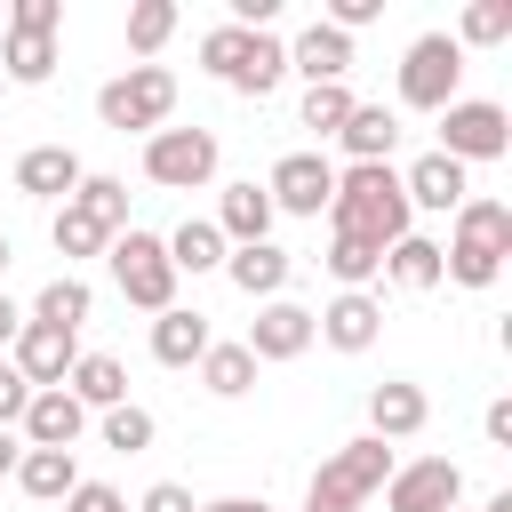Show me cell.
<instances>
[{
    "mask_svg": "<svg viewBox=\"0 0 512 512\" xmlns=\"http://www.w3.org/2000/svg\"><path fill=\"white\" fill-rule=\"evenodd\" d=\"M376 16H384V0H328V16H320V24H336V32L352 40V32H360V24H376Z\"/></svg>",
    "mask_w": 512,
    "mask_h": 512,
    "instance_id": "obj_40",
    "label": "cell"
},
{
    "mask_svg": "<svg viewBox=\"0 0 512 512\" xmlns=\"http://www.w3.org/2000/svg\"><path fill=\"white\" fill-rule=\"evenodd\" d=\"M208 224L224 232V248H256V240H272V200H264V184H224V200H216Z\"/></svg>",
    "mask_w": 512,
    "mask_h": 512,
    "instance_id": "obj_20",
    "label": "cell"
},
{
    "mask_svg": "<svg viewBox=\"0 0 512 512\" xmlns=\"http://www.w3.org/2000/svg\"><path fill=\"white\" fill-rule=\"evenodd\" d=\"M408 224H416V208H408V192H400V168L392 160H360V168H336V200H328V232H344V240H360V248H392V240H408Z\"/></svg>",
    "mask_w": 512,
    "mask_h": 512,
    "instance_id": "obj_1",
    "label": "cell"
},
{
    "mask_svg": "<svg viewBox=\"0 0 512 512\" xmlns=\"http://www.w3.org/2000/svg\"><path fill=\"white\" fill-rule=\"evenodd\" d=\"M72 200H80L104 232H128V184H120V176H80V192H72Z\"/></svg>",
    "mask_w": 512,
    "mask_h": 512,
    "instance_id": "obj_35",
    "label": "cell"
},
{
    "mask_svg": "<svg viewBox=\"0 0 512 512\" xmlns=\"http://www.w3.org/2000/svg\"><path fill=\"white\" fill-rule=\"evenodd\" d=\"M200 64L232 88V96H272L280 80H288V40H272V32H240V24H208L200 32Z\"/></svg>",
    "mask_w": 512,
    "mask_h": 512,
    "instance_id": "obj_3",
    "label": "cell"
},
{
    "mask_svg": "<svg viewBox=\"0 0 512 512\" xmlns=\"http://www.w3.org/2000/svg\"><path fill=\"white\" fill-rule=\"evenodd\" d=\"M88 304H96V296H88V280H80V272H56V280L32 296V312H24V320H40V328H72V336H80Z\"/></svg>",
    "mask_w": 512,
    "mask_h": 512,
    "instance_id": "obj_29",
    "label": "cell"
},
{
    "mask_svg": "<svg viewBox=\"0 0 512 512\" xmlns=\"http://www.w3.org/2000/svg\"><path fill=\"white\" fill-rule=\"evenodd\" d=\"M48 72H56V40L48 32H8L0 40V80L8 88H40Z\"/></svg>",
    "mask_w": 512,
    "mask_h": 512,
    "instance_id": "obj_26",
    "label": "cell"
},
{
    "mask_svg": "<svg viewBox=\"0 0 512 512\" xmlns=\"http://www.w3.org/2000/svg\"><path fill=\"white\" fill-rule=\"evenodd\" d=\"M376 496H384V512H456L464 504V472L448 456H416V464H392V480Z\"/></svg>",
    "mask_w": 512,
    "mask_h": 512,
    "instance_id": "obj_11",
    "label": "cell"
},
{
    "mask_svg": "<svg viewBox=\"0 0 512 512\" xmlns=\"http://www.w3.org/2000/svg\"><path fill=\"white\" fill-rule=\"evenodd\" d=\"M8 480H16L32 504H64V496L80 488V456H72V448H24Z\"/></svg>",
    "mask_w": 512,
    "mask_h": 512,
    "instance_id": "obj_22",
    "label": "cell"
},
{
    "mask_svg": "<svg viewBox=\"0 0 512 512\" xmlns=\"http://www.w3.org/2000/svg\"><path fill=\"white\" fill-rule=\"evenodd\" d=\"M8 360H16V376H24L32 392H56V384L72 376V360H80V336H72V328H40V320H24L16 344H8Z\"/></svg>",
    "mask_w": 512,
    "mask_h": 512,
    "instance_id": "obj_13",
    "label": "cell"
},
{
    "mask_svg": "<svg viewBox=\"0 0 512 512\" xmlns=\"http://www.w3.org/2000/svg\"><path fill=\"white\" fill-rule=\"evenodd\" d=\"M384 280L392 288H440V240H424V232H408V240H392L384 248Z\"/></svg>",
    "mask_w": 512,
    "mask_h": 512,
    "instance_id": "obj_28",
    "label": "cell"
},
{
    "mask_svg": "<svg viewBox=\"0 0 512 512\" xmlns=\"http://www.w3.org/2000/svg\"><path fill=\"white\" fill-rule=\"evenodd\" d=\"M48 240H56V256H64V264H80V256H104V248H112V232H104V224H96L80 200H64V208H56Z\"/></svg>",
    "mask_w": 512,
    "mask_h": 512,
    "instance_id": "obj_30",
    "label": "cell"
},
{
    "mask_svg": "<svg viewBox=\"0 0 512 512\" xmlns=\"http://www.w3.org/2000/svg\"><path fill=\"white\" fill-rule=\"evenodd\" d=\"M208 344H216L208 312H192V304L152 312V360H160V368H200V352H208Z\"/></svg>",
    "mask_w": 512,
    "mask_h": 512,
    "instance_id": "obj_18",
    "label": "cell"
},
{
    "mask_svg": "<svg viewBox=\"0 0 512 512\" xmlns=\"http://www.w3.org/2000/svg\"><path fill=\"white\" fill-rule=\"evenodd\" d=\"M504 256H512V208L488 200V192H472V200L456 208V232L440 240V280H456V288H496V280H504Z\"/></svg>",
    "mask_w": 512,
    "mask_h": 512,
    "instance_id": "obj_2",
    "label": "cell"
},
{
    "mask_svg": "<svg viewBox=\"0 0 512 512\" xmlns=\"http://www.w3.org/2000/svg\"><path fill=\"white\" fill-rule=\"evenodd\" d=\"M264 200H272V216H328V200H336V160H328V152H280L272 176H264Z\"/></svg>",
    "mask_w": 512,
    "mask_h": 512,
    "instance_id": "obj_10",
    "label": "cell"
},
{
    "mask_svg": "<svg viewBox=\"0 0 512 512\" xmlns=\"http://www.w3.org/2000/svg\"><path fill=\"white\" fill-rule=\"evenodd\" d=\"M224 272H232V288H240V296L272 304V296L288 288L296 256H288V248H272V240H256V248H224Z\"/></svg>",
    "mask_w": 512,
    "mask_h": 512,
    "instance_id": "obj_21",
    "label": "cell"
},
{
    "mask_svg": "<svg viewBox=\"0 0 512 512\" xmlns=\"http://www.w3.org/2000/svg\"><path fill=\"white\" fill-rule=\"evenodd\" d=\"M336 144L352 152V168H360V160H392V144H400V112H384V104H352V120L336 128Z\"/></svg>",
    "mask_w": 512,
    "mask_h": 512,
    "instance_id": "obj_25",
    "label": "cell"
},
{
    "mask_svg": "<svg viewBox=\"0 0 512 512\" xmlns=\"http://www.w3.org/2000/svg\"><path fill=\"white\" fill-rule=\"evenodd\" d=\"M456 512H464V504H456Z\"/></svg>",
    "mask_w": 512,
    "mask_h": 512,
    "instance_id": "obj_50",
    "label": "cell"
},
{
    "mask_svg": "<svg viewBox=\"0 0 512 512\" xmlns=\"http://www.w3.org/2000/svg\"><path fill=\"white\" fill-rule=\"evenodd\" d=\"M200 384H208L216 400H240V392L256 384V360H248V344H208V352H200Z\"/></svg>",
    "mask_w": 512,
    "mask_h": 512,
    "instance_id": "obj_31",
    "label": "cell"
},
{
    "mask_svg": "<svg viewBox=\"0 0 512 512\" xmlns=\"http://www.w3.org/2000/svg\"><path fill=\"white\" fill-rule=\"evenodd\" d=\"M480 424H488V440H496V448H512V400H488V416H480Z\"/></svg>",
    "mask_w": 512,
    "mask_h": 512,
    "instance_id": "obj_43",
    "label": "cell"
},
{
    "mask_svg": "<svg viewBox=\"0 0 512 512\" xmlns=\"http://www.w3.org/2000/svg\"><path fill=\"white\" fill-rule=\"evenodd\" d=\"M448 40H456V48H496V40H512V0H472Z\"/></svg>",
    "mask_w": 512,
    "mask_h": 512,
    "instance_id": "obj_32",
    "label": "cell"
},
{
    "mask_svg": "<svg viewBox=\"0 0 512 512\" xmlns=\"http://www.w3.org/2000/svg\"><path fill=\"white\" fill-rule=\"evenodd\" d=\"M16 328H24V304H16V296H8V288H0V352H8V344H16Z\"/></svg>",
    "mask_w": 512,
    "mask_h": 512,
    "instance_id": "obj_44",
    "label": "cell"
},
{
    "mask_svg": "<svg viewBox=\"0 0 512 512\" xmlns=\"http://www.w3.org/2000/svg\"><path fill=\"white\" fill-rule=\"evenodd\" d=\"M352 104H360V96H352L344 80H320V88H304V128H312V136H336V128L352 120Z\"/></svg>",
    "mask_w": 512,
    "mask_h": 512,
    "instance_id": "obj_34",
    "label": "cell"
},
{
    "mask_svg": "<svg viewBox=\"0 0 512 512\" xmlns=\"http://www.w3.org/2000/svg\"><path fill=\"white\" fill-rule=\"evenodd\" d=\"M344 288H368V280H384V256L376 248H360V240H344V232H328V256H320Z\"/></svg>",
    "mask_w": 512,
    "mask_h": 512,
    "instance_id": "obj_36",
    "label": "cell"
},
{
    "mask_svg": "<svg viewBox=\"0 0 512 512\" xmlns=\"http://www.w3.org/2000/svg\"><path fill=\"white\" fill-rule=\"evenodd\" d=\"M456 80H464V48H456L448 32H416L408 56H400V104L440 120V112L456 104Z\"/></svg>",
    "mask_w": 512,
    "mask_h": 512,
    "instance_id": "obj_7",
    "label": "cell"
},
{
    "mask_svg": "<svg viewBox=\"0 0 512 512\" xmlns=\"http://www.w3.org/2000/svg\"><path fill=\"white\" fill-rule=\"evenodd\" d=\"M200 512H272L264 496H216V504H200Z\"/></svg>",
    "mask_w": 512,
    "mask_h": 512,
    "instance_id": "obj_45",
    "label": "cell"
},
{
    "mask_svg": "<svg viewBox=\"0 0 512 512\" xmlns=\"http://www.w3.org/2000/svg\"><path fill=\"white\" fill-rule=\"evenodd\" d=\"M312 336H320V344H336V352H368V344L384 336V304H376L368 288H344L336 304H320V312H312Z\"/></svg>",
    "mask_w": 512,
    "mask_h": 512,
    "instance_id": "obj_14",
    "label": "cell"
},
{
    "mask_svg": "<svg viewBox=\"0 0 512 512\" xmlns=\"http://www.w3.org/2000/svg\"><path fill=\"white\" fill-rule=\"evenodd\" d=\"M104 264H112V280H120V296H128L136 312H168V304H176V264H168L160 232H144V224L112 232Z\"/></svg>",
    "mask_w": 512,
    "mask_h": 512,
    "instance_id": "obj_6",
    "label": "cell"
},
{
    "mask_svg": "<svg viewBox=\"0 0 512 512\" xmlns=\"http://www.w3.org/2000/svg\"><path fill=\"white\" fill-rule=\"evenodd\" d=\"M0 96H8V80H0Z\"/></svg>",
    "mask_w": 512,
    "mask_h": 512,
    "instance_id": "obj_49",
    "label": "cell"
},
{
    "mask_svg": "<svg viewBox=\"0 0 512 512\" xmlns=\"http://www.w3.org/2000/svg\"><path fill=\"white\" fill-rule=\"evenodd\" d=\"M16 456H24V440H16V432H0V480L16 472Z\"/></svg>",
    "mask_w": 512,
    "mask_h": 512,
    "instance_id": "obj_46",
    "label": "cell"
},
{
    "mask_svg": "<svg viewBox=\"0 0 512 512\" xmlns=\"http://www.w3.org/2000/svg\"><path fill=\"white\" fill-rule=\"evenodd\" d=\"M248 360L264 368V360H304L320 336H312V312L296 304V296H272V304H256V320H248Z\"/></svg>",
    "mask_w": 512,
    "mask_h": 512,
    "instance_id": "obj_12",
    "label": "cell"
},
{
    "mask_svg": "<svg viewBox=\"0 0 512 512\" xmlns=\"http://www.w3.org/2000/svg\"><path fill=\"white\" fill-rule=\"evenodd\" d=\"M440 152H448L456 168H472V160H504V152H512V112L488 104V96H456V104L440 112Z\"/></svg>",
    "mask_w": 512,
    "mask_h": 512,
    "instance_id": "obj_8",
    "label": "cell"
},
{
    "mask_svg": "<svg viewBox=\"0 0 512 512\" xmlns=\"http://www.w3.org/2000/svg\"><path fill=\"white\" fill-rule=\"evenodd\" d=\"M64 24V0H8V32H48L56 40Z\"/></svg>",
    "mask_w": 512,
    "mask_h": 512,
    "instance_id": "obj_38",
    "label": "cell"
},
{
    "mask_svg": "<svg viewBox=\"0 0 512 512\" xmlns=\"http://www.w3.org/2000/svg\"><path fill=\"white\" fill-rule=\"evenodd\" d=\"M160 248H168L176 280H184V272H216V264H224V232H216L208 216H184V224H176V232H168Z\"/></svg>",
    "mask_w": 512,
    "mask_h": 512,
    "instance_id": "obj_27",
    "label": "cell"
},
{
    "mask_svg": "<svg viewBox=\"0 0 512 512\" xmlns=\"http://www.w3.org/2000/svg\"><path fill=\"white\" fill-rule=\"evenodd\" d=\"M8 256H16V248H8V232H0V272H8Z\"/></svg>",
    "mask_w": 512,
    "mask_h": 512,
    "instance_id": "obj_48",
    "label": "cell"
},
{
    "mask_svg": "<svg viewBox=\"0 0 512 512\" xmlns=\"http://www.w3.org/2000/svg\"><path fill=\"white\" fill-rule=\"evenodd\" d=\"M480 512H512V488H496V496H488V504H480Z\"/></svg>",
    "mask_w": 512,
    "mask_h": 512,
    "instance_id": "obj_47",
    "label": "cell"
},
{
    "mask_svg": "<svg viewBox=\"0 0 512 512\" xmlns=\"http://www.w3.org/2000/svg\"><path fill=\"white\" fill-rule=\"evenodd\" d=\"M64 392H72L88 416H104V408H120V400H128V368H120L112 352H80V360H72V376H64Z\"/></svg>",
    "mask_w": 512,
    "mask_h": 512,
    "instance_id": "obj_24",
    "label": "cell"
},
{
    "mask_svg": "<svg viewBox=\"0 0 512 512\" xmlns=\"http://www.w3.org/2000/svg\"><path fill=\"white\" fill-rule=\"evenodd\" d=\"M288 72H304L312 88H320V80H344V72H352V40H344L336 24H304V32L288 40Z\"/></svg>",
    "mask_w": 512,
    "mask_h": 512,
    "instance_id": "obj_23",
    "label": "cell"
},
{
    "mask_svg": "<svg viewBox=\"0 0 512 512\" xmlns=\"http://www.w3.org/2000/svg\"><path fill=\"white\" fill-rule=\"evenodd\" d=\"M24 448H80V432H88V408L56 384V392H32V408H24Z\"/></svg>",
    "mask_w": 512,
    "mask_h": 512,
    "instance_id": "obj_19",
    "label": "cell"
},
{
    "mask_svg": "<svg viewBox=\"0 0 512 512\" xmlns=\"http://www.w3.org/2000/svg\"><path fill=\"white\" fill-rule=\"evenodd\" d=\"M96 432H104V448H120V456H136V448H152V408H136V400H120V408H104V416H96Z\"/></svg>",
    "mask_w": 512,
    "mask_h": 512,
    "instance_id": "obj_37",
    "label": "cell"
},
{
    "mask_svg": "<svg viewBox=\"0 0 512 512\" xmlns=\"http://www.w3.org/2000/svg\"><path fill=\"white\" fill-rule=\"evenodd\" d=\"M384 480H392V448H384L376 432H360V440H344L336 456H320V472H312V488H304V512H360Z\"/></svg>",
    "mask_w": 512,
    "mask_h": 512,
    "instance_id": "obj_4",
    "label": "cell"
},
{
    "mask_svg": "<svg viewBox=\"0 0 512 512\" xmlns=\"http://www.w3.org/2000/svg\"><path fill=\"white\" fill-rule=\"evenodd\" d=\"M24 408H32V384L16 376V360H0V432H16Z\"/></svg>",
    "mask_w": 512,
    "mask_h": 512,
    "instance_id": "obj_39",
    "label": "cell"
},
{
    "mask_svg": "<svg viewBox=\"0 0 512 512\" xmlns=\"http://www.w3.org/2000/svg\"><path fill=\"white\" fill-rule=\"evenodd\" d=\"M80 176H88V168H80L72 144H32V152L16 160V192H24V200H56V208H64V200L80 192Z\"/></svg>",
    "mask_w": 512,
    "mask_h": 512,
    "instance_id": "obj_16",
    "label": "cell"
},
{
    "mask_svg": "<svg viewBox=\"0 0 512 512\" xmlns=\"http://www.w3.org/2000/svg\"><path fill=\"white\" fill-rule=\"evenodd\" d=\"M400 192H408V208H432V216H456L464 200H472V176L448 160V152H424V160H408L400 168Z\"/></svg>",
    "mask_w": 512,
    "mask_h": 512,
    "instance_id": "obj_15",
    "label": "cell"
},
{
    "mask_svg": "<svg viewBox=\"0 0 512 512\" xmlns=\"http://www.w3.org/2000/svg\"><path fill=\"white\" fill-rule=\"evenodd\" d=\"M168 32H176V0H136V8H128V48H136V56H160Z\"/></svg>",
    "mask_w": 512,
    "mask_h": 512,
    "instance_id": "obj_33",
    "label": "cell"
},
{
    "mask_svg": "<svg viewBox=\"0 0 512 512\" xmlns=\"http://www.w3.org/2000/svg\"><path fill=\"white\" fill-rule=\"evenodd\" d=\"M168 112H176V72L168 64H128L120 80H104L96 88V120L112 128V136H128V128H168Z\"/></svg>",
    "mask_w": 512,
    "mask_h": 512,
    "instance_id": "obj_5",
    "label": "cell"
},
{
    "mask_svg": "<svg viewBox=\"0 0 512 512\" xmlns=\"http://www.w3.org/2000/svg\"><path fill=\"white\" fill-rule=\"evenodd\" d=\"M424 424H432V400H424L408 376H384V384L368 392V432H376L384 448H392V440H416Z\"/></svg>",
    "mask_w": 512,
    "mask_h": 512,
    "instance_id": "obj_17",
    "label": "cell"
},
{
    "mask_svg": "<svg viewBox=\"0 0 512 512\" xmlns=\"http://www.w3.org/2000/svg\"><path fill=\"white\" fill-rule=\"evenodd\" d=\"M216 136L208 128H152L144 136V176L152 184H168V192H200V184H216Z\"/></svg>",
    "mask_w": 512,
    "mask_h": 512,
    "instance_id": "obj_9",
    "label": "cell"
},
{
    "mask_svg": "<svg viewBox=\"0 0 512 512\" xmlns=\"http://www.w3.org/2000/svg\"><path fill=\"white\" fill-rule=\"evenodd\" d=\"M136 512H200V504H192V488H184V480H152Z\"/></svg>",
    "mask_w": 512,
    "mask_h": 512,
    "instance_id": "obj_42",
    "label": "cell"
},
{
    "mask_svg": "<svg viewBox=\"0 0 512 512\" xmlns=\"http://www.w3.org/2000/svg\"><path fill=\"white\" fill-rule=\"evenodd\" d=\"M64 512H128V504H120V488H104V480H80V488L64 496Z\"/></svg>",
    "mask_w": 512,
    "mask_h": 512,
    "instance_id": "obj_41",
    "label": "cell"
}]
</instances>
